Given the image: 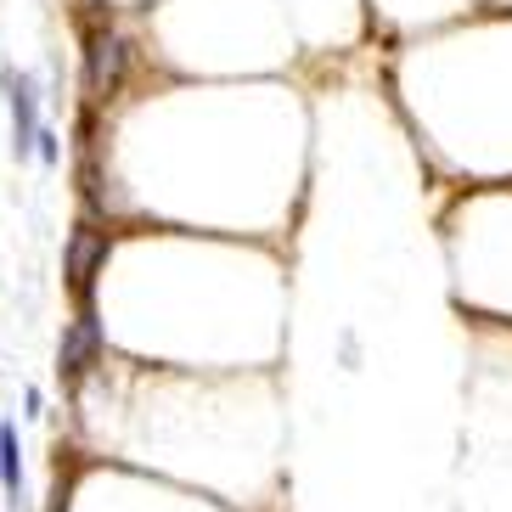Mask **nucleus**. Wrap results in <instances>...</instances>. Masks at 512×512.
<instances>
[{
	"mask_svg": "<svg viewBox=\"0 0 512 512\" xmlns=\"http://www.w3.org/2000/svg\"><path fill=\"white\" fill-rule=\"evenodd\" d=\"M6 102H12V152L23 158V152L40 147V102H34V79L17 74V68H6Z\"/></svg>",
	"mask_w": 512,
	"mask_h": 512,
	"instance_id": "f257e3e1",
	"label": "nucleus"
},
{
	"mask_svg": "<svg viewBox=\"0 0 512 512\" xmlns=\"http://www.w3.org/2000/svg\"><path fill=\"white\" fill-rule=\"evenodd\" d=\"M124 62H130V46L119 34H91V91H113L124 79Z\"/></svg>",
	"mask_w": 512,
	"mask_h": 512,
	"instance_id": "7ed1b4c3",
	"label": "nucleus"
},
{
	"mask_svg": "<svg viewBox=\"0 0 512 512\" xmlns=\"http://www.w3.org/2000/svg\"><path fill=\"white\" fill-rule=\"evenodd\" d=\"M0 479H6V490L17 496V479H23V467H17V434H6V428H0Z\"/></svg>",
	"mask_w": 512,
	"mask_h": 512,
	"instance_id": "39448f33",
	"label": "nucleus"
},
{
	"mask_svg": "<svg viewBox=\"0 0 512 512\" xmlns=\"http://www.w3.org/2000/svg\"><path fill=\"white\" fill-rule=\"evenodd\" d=\"M91 349H96V327H91V316H79L74 327H68V338H62V372L79 377L85 361H91Z\"/></svg>",
	"mask_w": 512,
	"mask_h": 512,
	"instance_id": "20e7f679",
	"label": "nucleus"
},
{
	"mask_svg": "<svg viewBox=\"0 0 512 512\" xmlns=\"http://www.w3.org/2000/svg\"><path fill=\"white\" fill-rule=\"evenodd\" d=\"M102 259H107V237H102V231H91V226H79L74 237H68V282L85 293Z\"/></svg>",
	"mask_w": 512,
	"mask_h": 512,
	"instance_id": "f03ea898",
	"label": "nucleus"
}]
</instances>
